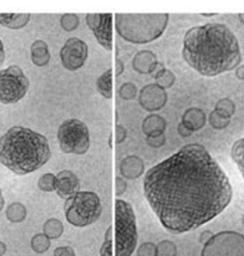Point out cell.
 I'll return each mask as SVG.
<instances>
[{
    "label": "cell",
    "instance_id": "cell-34",
    "mask_svg": "<svg viewBox=\"0 0 244 256\" xmlns=\"http://www.w3.org/2000/svg\"><path fill=\"white\" fill-rule=\"evenodd\" d=\"M166 134H160V136H148V138L146 139L148 145L154 148H162V146L166 144Z\"/></svg>",
    "mask_w": 244,
    "mask_h": 256
},
{
    "label": "cell",
    "instance_id": "cell-22",
    "mask_svg": "<svg viewBox=\"0 0 244 256\" xmlns=\"http://www.w3.org/2000/svg\"><path fill=\"white\" fill-rule=\"evenodd\" d=\"M26 207L22 202H12L6 208V218L11 223H22L26 220Z\"/></svg>",
    "mask_w": 244,
    "mask_h": 256
},
{
    "label": "cell",
    "instance_id": "cell-14",
    "mask_svg": "<svg viewBox=\"0 0 244 256\" xmlns=\"http://www.w3.org/2000/svg\"><path fill=\"white\" fill-rule=\"evenodd\" d=\"M160 65L157 56L151 50H140L133 58L132 66L134 71L140 74H152Z\"/></svg>",
    "mask_w": 244,
    "mask_h": 256
},
{
    "label": "cell",
    "instance_id": "cell-41",
    "mask_svg": "<svg viewBox=\"0 0 244 256\" xmlns=\"http://www.w3.org/2000/svg\"><path fill=\"white\" fill-rule=\"evenodd\" d=\"M236 77L240 79V80H244V65H240L236 68Z\"/></svg>",
    "mask_w": 244,
    "mask_h": 256
},
{
    "label": "cell",
    "instance_id": "cell-45",
    "mask_svg": "<svg viewBox=\"0 0 244 256\" xmlns=\"http://www.w3.org/2000/svg\"><path fill=\"white\" fill-rule=\"evenodd\" d=\"M238 20H240V23L244 24V14H238Z\"/></svg>",
    "mask_w": 244,
    "mask_h": 256
},
{
    "label": "cell",
    "instance_id": "cell-19",
    "mask_svg": "<svg viewBox=\"0 0 244 256\" xmlns=\"http://www.w3.org/2000/svg\"><path fill=\"white\" fill-rule=\"evenodd\" d=\"M30 18L32 16L29 14H0V26L12 30H18L24 28L29 23Z\"/></svg>",
    "mask_w": 244,
    "mask_h": 256
},
{
    "label": "cell",
    "instance_id": "cell-8",
    "mask_svg": "<svg viewBox=\"0 0 244 256\" xmlns=\"http://www.w3.org/2000/svg\"><path fill=\"white\" fill-rule=\"evenodd\" d=\"M29 79L20 66L14 65L0 71V102L14 104L20 102L29 90Z\"/></svg>",
    "mask_w": 244,
    "mask_h": 256
},
{
    "label": "cell",
    "instance_id": "cell-44",
    "mask_svg": "<svg viewBox=\"0 0 244 256\" xmlns=\"http://www.w3.org/2000/svg\"><path fill=\"white\" fill-rule=\"evenodd\" d=\"M4 206H5V199L4 196H2V194H0V211L4 208Z\"/></svg>",
    "mask_w": 244,
    "mask_h": 256
},
{
    "label": "cell",
    "instance_id": "cell-25",
    "mask_svg": "<svg viewBox=\"0 0 244 256\" xmlns=\"http://www.w3.org/2000/svg\"><path fill=\"white\" fill-rule=\"evenodd\" d=\"M32 248L38 254H44L50 248V240L44 234H36L32 238Z\"/></svg>",
    "mask_w": 244,
    "mask_h": 256
},
{
    "label": "cell",
    "instance_id": "cell-46",
    "mask_svg": "<svg viewBox=\"0 0 244 256\" xmlns=\"http://www.w3.org/2000/svg\"><path fill=\"white\" fill-rule=\"evenodd\" d=\"M202 14L204 17H212V16H214V14Z\"/></svg>",
    "mask_w": 244,
    "mask_h": 256
},
{
    "label": "cell",
    "instance_id": "cell-42",
    "mask_svg": "<svg viewBox=\"0 0 244 256\" xmlns=\"http://www.w3.org/2000/svg\"><path fill=\"white\" fill-rule=\"evenodd\" d=\"M4 60H5V48H4V44H2V41L0 40V66L4 64Z\"/></svg>",
    "mask_w": 244,
    "mask_h": 256
},
{
    "label": "cell",
    "instance_id": "cell-36",
    "mask_svg": "<svg viewBox=\"0 0 244 256\" xmlns=\"http://www.w3.org/2000/svg\"><path fill=\"white\" fill-rule=\"evenodd\" d=\"M115 186H116V187H115V193H116L118 196H121L127 190V182L124 178H118V176L116 181H115Z\"/></svg>",
    "mask_w": 244,
    "mask_h": 256
},
{
    "label": "cell",
    "instance_id": "cell-10",
    "mask_svg": "<svg viewBox=\"0 0 244 256\" xmlns=\"http://www.w3.org/2000/svg\"><path fill=\"white\" fill-rule=\"evenodd\" d=\"M89 48L83 40L70 38L60 50V59L62 66L68 71H77L86 62Z\"/></svg>",
    "mask_w": 244,
    "mask_h": 256
},
{
    "label": "cell",
    "instance_id": "cell-23",
    "mask_svg": "<svg viewBox=\"0 0 244 256\" xmlns=\"http://www.w3.org/2000/svg\"><path fill=\"white\" fill-rule=\"evenodd\" d=\"M44 234L50 240H58L64 234V225L56 218H50L44 224Z\"/></svg>",
    "mask_w": 244,
    "mask_h": 256
},
{
    "label": "cell",
    "instance_id": "cell-17",
    "mask_svg": "<svg viewBox=\"0 0 244 256\" xmlns=\"http://www.w3.org/2000/svg\"><path fill=\"white\" fill-rule=\"evenodd\" d=\"M166 128V120L158 114H151L142 121V130L146 136H156L164 134Z\"/></svg>",
    "mask_w": 244,
    "mask_h": 256
},
{
    "label": "cell",
    "instance_id": "cell-39",
    "mask_svg": "<svg viewBox=\"0 0 244 256\" xmlns=\"http://www.w3.org/2000/svg\"><path fill=\"white\" fill-rule=\"evenodd\" d=\"M212 237H213V234L211 232V231H208V230L202 231V232H201V234H200V237H199V242L201 243V244L205 246L206 243L212 238Z\"/></svg>",
    "mask_w": 244,
    "mask_h": 256
},
{
    "label": "cell",
    "instance_id": "cell-18",
    "mask_svg": "<svg viewBox=\"0 0 244 256\" xmlns=\"http://www.w3.org/2000/svg\"><path fill=\"white\" fill-rule=\"evenodd\" d=\"M30 52H32V62L34 65L38 67L48 65L50 60V47H48V44H46L44 40L34 41Z\"/></svg>",
    "mask_w": 244,
    "mask_h": 256
},
{
    "label": "cell",
    "instance_id": "cell-47",
    "mask_svg": "<svg viewBox=\"0 0 244 256\" xmlns=\"http://www.w3.org/2000/svg\"><path fill=\"white\" fill-rule=\"evenodd\" d=\"M242 224H243V225H244V214H243V216H242Z\"/></svg>",
    "mask_w": 244,
    "mask_h": 256
},
{
    "label": "cell",
    "instance_id": "cell-32",
    "mask_svg": "<svg viewBox=\"0 0 244 256\" xmlns=\"http://www.w3.org/2000/svg\"><path fill=\"white\" fill-rule=\"evenodd\" d=\"M112 226H109L106 228V234H104V242H103L102 246H100V256H112Z\"/></svg>",
    "mask_w": 244,
    "mask_h": 256
},
{
    "label": "cell",
    "instance_id": "cell-40",
    "mask_svg": "<svg viewBox=\"0 0 244 256\" xmlns=\"http://www.w3.org/2000/svg\"><path fill=\"white\" fill-rule=\"evenodd\" d=\"M124 62H122V60H120L118 58V59H116V73H115V74H116V77H120L122 73H124Z\"/></svg>",
    "mask_w": 244,
    "mask_h": 256
},
{
    "label": "cell",
    "instance_id": "cell-27",
    "mask_svg": "<svg viewBox=\"0 0 244 256\" xmlns=\"http://www.w3.org/2000/svg\"><path fill=\"white\" fill-rule=\"evenodd\" d=\"M38 187L42 192H54L56 190V176L54 174H44L38 182Z\"/></svg>",
    "mask_w": 244,
    "mask_h": 256
},
{
    "label": "cell",
    "instance_id": "cell-30",
    "mask_svg": "<svg viewBox=\"0 0 244 256\" xmlns=\"http://www.w3.org/2000/svg\"><path fill=\"white\" fill-rule=\"evenodd\" d=\"M157 256H178V246L172 240H162L157 244Z\"/></svg>",
    "mask_w": 244,
    "mask_h": 256
},
{
    "label": "cell",
    "instance_id": "cell-7",
    "mask_svg": "<svg viewBox=\"0 0 244 256\" xmlns=\"http://www.w3.org/2000/svg\"><path fill=\"white\" fill-rule=\"evenodd\" d=\"M58 142L65 154H84L90 148L89 128L78 118L64 121L58 130Z\"/></svg>",
    "mask_w": 244,
    "mask_h": 256
},
{
    "label": "cell",
    "instance_id": "cell-5",
    "mask_svg": "<svg viewBox=\"0 0 244 256\" xmlns=\"http://www.w3.org/2000/svg\"><path fill=\"white\" fill-rule=\"evenodd\" d=\"M138 243L136 213L130 204L115 201V256H132Z\"/></svg>",
    "mask_w": 244,
    "mask_h": 256
},
{
    "label": "cell",
    "instance_id": "cell-26",
    "mask_svg": "<svg viewBox=\"0 0 244 256\" xmlns=\"http://www.w3.org/2000/svg\"><path fill=\"white\" fill-rule=\"evenodd\" d=\"M214 110L222 116L230 118L236 112V106H234V100L230 98H222L216 102Z\"/></svg>",
    "mask_w": 244,
    "mask_h": 256
},
{
    "label": "cell",
    "instance_id": "cell-9",
    "mask_svg": "<svg viewBox=\"0 0 244 256\" xmlns=\"http://www.w3.org/2000/svg\"><path fill=\"white\" fill-rule=\"evenodd\" d=\"M201 256H244V234L222 231L204 246Z\"/></svg>",
    "mask_w": 244,
    "mask_h": 256
},
{
    "label": "cell",
    "instance_id": "cell-15",
    "mask_svg": "<svg viewBox=\"0 0 244 256\" xmlns=\"http://www.w3.org/2000/svg\"><path fill=\"white\" fill-rule=\"evenodd\" d=\"M145 163L139 156L132 154V156L124 157L120 163V174L122 178L127 180H136L144 174Z\"/></svg>",
    "mask_w": 244,
    "mask_h": 256
},
{
    "label": "cell",
    "instance_id": "cell-35",
    "mask_svg": "<svg viewBox=\"0 0 244 256\" xmlns=\"http://www.w3.org/2000/svg\"><path fill=\"white\" fill-rule=\"evenodd\" d=\"M54 256H77L74 252V249L71 246H58L54 250Z\"/></svg>",
    "mask_w": 244,
    "mask_h": 256
},
{
    "label": "cell",
    "instance_id": "cell-29",
    "mask_svg": "<svg viewBox=\"0 0 244 256\" xmlns=\"http://www.w3.org/2000/svg\"><path fill=\"white\" fill-rule=\"evenodd\" d=\"M60 24H61V28L65 30V32H73V30H76L78 28L79 17L74 14H62L60 18Z\"/></svg>",
    "mask_w": 244,
    "mask_h": 256
},
{
    "label": "cell",
    "instance_id": "cell-3",
    "mask_svg": "<svg viewBox=\"0 0 244 256\" xmlns=\"http://www.w3.org/2000/svg\"><path fill=\"white\" fill-rule=\"evenodd\" d=\"M50 156L48 139L30 128L14 126L0 138V163L17 175L36 172Z\"/></svg>",
    "mask_w": 244,
    "mask_h": 256
},
{
    "label": "cell",
    "instance_id": "cell-43",
    "mask_svg": "<svg viewBox=\"0 0 244 256\" xmlns=\"http://www.w3.org/2000/svg\"><path fill=\"white\" fill-rule=\"evenodd\" d=\"M6 250H8V248H6V244L4 242H2V240H0V256L5 255Z\"/></svg>",
    "mask_w": 244,
    "mask_h": 256
},
{
    "label": "cell",
    "instance_id": "cell-6",
    "mask_svg": "<svg viewBox=\"0 0 244 256\" xmlns=\"http://www.w3.org/2000/svg\"><path fill=\"white\" fill-rule=\"evenodd\" d=\"M64 211L70 224L76 228H85L98 220L102 214V204L94 192H79L66 200Z\"/></svg>",
    "mask_w": 244,
    "mask_h": 256
},
{
    "label": "cell",
    "instance_id": "cell-24",
    "mask_svg": "<svg viewBox=\"0 0 244 256\" xmlns=\"http://www.w3.org/2000/svg\"><path fill=\"white\" fill-rule=\"evenodd\" d=\"M231 158L236 163L244 180V136L237 140L231 148Z\"/></svg>",
    "mask_w": 244,
    "mask_h": 256
},
{
    "label": "cell",
    "instance_id": "cell-31",
    "mask_svg": "<svg viewBox=\"0 0 244 256\" xmlns=\"http://www.w3.org/2000/svg\"><path fill=\"white\" fill-rule=\"evenodd\" d=\"M136 92H138V89H136V84L130 83V82L122 84L121 86L118 88V96H120L124 100H133L134 97L136 96Z\"/></svg>",
    "mask_w": 244,
    "mask_h": 256
},
{
    "label": "cell",
    "instance_id": "cell-12",
    "mask_svg": "<svg viewBox=\"0 0 244 256\" xmlns=\"http://www.w3.org/2000/svg\"><path fill=\"white\" fill-rule=\"evenodd\" d=\"M168 92L156 83L148 84L139 94V104L146 112H158L166 104Z\"/></svg>",
    "mask_w": 244,
    "mask_h": 256
},
{
    "label": "cell",
    "instance_id": "cell-37",
    "mask_svg": "<svg viewBox=\"0 0 244 256\" xmlns=\"http://www.w3.org/2000/svg\"><path fill=\"white\" fill-rule=\"evenodd\" d=\"M127 136V132H126V128L121 124H116V144L120 145L121 142H124Z\"/></svg>",
    "mask_w": 244,
    "mask_h": 256
},
{
    "label": "cell",
    "instance_id": "cell-48",
    "mask_svg": "<svg viewBox=\"0 0 244 256\" xmlns=\"http://www.w3.org/2000/svg\"><path fill=\"white\" fill-rule=\"evenodd\" d=\"M0 194H2V190H0Z\"/></svg>",
    "mask_w": 244,
    "mask_h": 256
},
{
    "label": "cell",
    "instance_id": "cell-1",
    "mask_svg": "<svg viewBox=\"0 0 244 256\" xmlns=\"http://www.w3.org/2000/svg\"><path fill=\"white\" fill-rule=\"evenodd\" d=\"M144 194L164 228L178 234L220 214L234 192L228 175L205 146L189 144L145 174Z\"/></svg>",
    "mask_w": 244,
    "mask_h": 256
},
{
    "label": "cell",
    "instance_id": "cell-20",
    "mask_svg": "<svg viewBox=\"0 0 244 256\" xmlns=\"http://www.w3.org/2000/svg\"><path fill=\"white\" fill-rule=\"evenodd\" d=\"M152 74H154V77L156 79V84L160 85V86L163 88L164 90L172 88L176 80L175 74H174L170 70L166 68L163 64L160 62Z\"/></svg>",
    "mask_w": 244,
    "mask_h": 256
},
{
    "label": "cell",
    "instance_id": "cell-38",
    "mask_svg": "<svg viewBox=\"0 0 244 256\" xmlns=\"http://www.w3.org/2000/svg\"><path fill=\"white\" fill-rule=\"evenodd\" d=\"M178 132L180 136H182V138H189V136H192V132H190V130H189L188 128L186 127L184 124H183L182 122H180V124H178Z\"/></svg>",
    "mask_w": 244,
    "mask_h": 256
},
{
    "label": "cell",
    "instance_id": "cell-2",
    "mask_svg": "<svg viewBox=\"0 0 244 256\" xmlns=\"http://www.w3.org/2000/svg\"><path fill=\"white\" fill-rule=\"evenodd\" d=\"M183 59L204 77H216L242 62L240 42L225 24L207 23L184 34Z\"/></svg>",
    "mask_w": 244,
    "mask_h": 256
},
{
    "label": "cell",
    "instance_id": "cell-11",
    "mask_svg": "<svg viewBox=\"0 0 244 256\" xmlns=\"http://www.w3.org/2000/svg\"><path fill=\"white\" fill-rule=\"evenodd\" d=\"M88 26L97 42L106 50H112V16L110 14H90L85 17Z\"/></svg>",
    "mask_w": 244,
    "mask_h": 256
},
{
    "label": "cell",
    "instance_id": "cell-33",
    "mask_svg": "<svg viewBox=\"0 0 244 256\" xmlns=\"http://www.w3.org/2000/svg\"><path fill=\"white\" fill-rule=\"evenodd\" d=\"M138 256H157V246L152 242L142 243L138 248Z\"/></svg>",
    "mask_w": 244,
    "mask_h": 256
},
{
    "label": "cell",
    "instance_id": "cell-21",
    "mask_svg": "<svg viewBox=\"0 0 244 256\" xmlns=\"http://www.w3.org/2000/svg\"><path fill=\"white\" fill-rule=\"evenodd\" d=\"M97 90L100 95L106 100H110L112 97V70H106L97 79Z\"/></svg>",
    "mask_w": 244,
    "mask_h": 256
},
{
    "label": "cell",
    "instance_id": "cell-28",
    "mask_svg": "<svg viewBox=\"0 0 244 256\" xmlns=\"http://www.w3.org/2000/svg\"><path fill=\"white\" fill-rule=\"evenodd\" d=\"M208 122L214 130H224L230 124V118L222 116V115L216 112V110H212L208 115Z\"/></svg>",
    "mask_w": 244,
    "mask_h": 256
},
{
    "label": "cell",
    "instance_id": "cell-16",
    "mask_svg": "<svg viewBox=\"0 0 244 256\" xmlns=\"http://www.w3.org/2000/svg\"><path fill=\"white\" fill-rule=\"evenodd\" d=\"M207 122L205 112L200 108H189L182 115V124L190 130L192 133L202 130Z\"/></svg>",
    "mask_w": 244,
    "mask_h": 256
},
{
    "label": "cell",
    "instance_id": "cell-13",
    "mask_svg": "<svg viewBox=\"0 0 244 256\" xmlns=\"http://www.w3.org/2000/svg\"><path fill=\"white\" fill-rule=\"evenodd\" d=\"M80 182L74 172L62 170L56 175V194L62 199H70L79 193Z\"/></svg>",
    "mask_w": 244,
    "mask_h": 256
},
{
    "label": "cell",
    "instance_id": "cell-4",
    "mask_svg": "<svg viewBox=\"0 0 244 256\" xmlns=\"http://www.w3.org/2000/svg\"><path fill=\"white\" fill-rule=\"evenodd\" d=\"M169 23L168 14H118L115 28L118 35L134 44H146L160 38Z\"/></svg>",
    "mask_w": 244,
    "mask_h": 256
}]
</instances>
